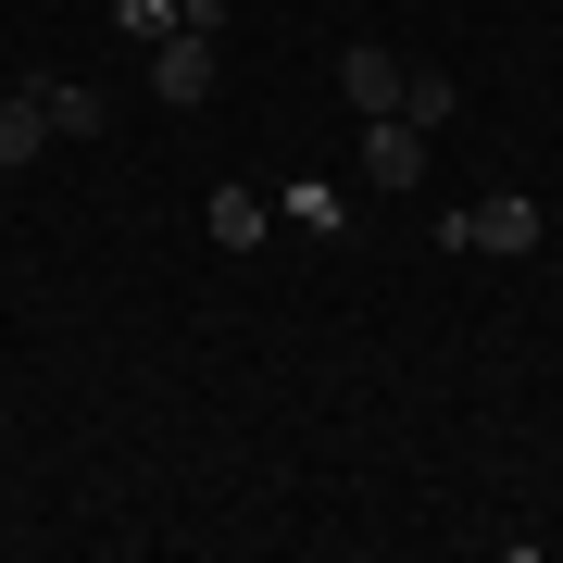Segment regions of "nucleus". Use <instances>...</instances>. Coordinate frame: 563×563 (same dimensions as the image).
<instances>
[{
    "instance_id": "nucleus-5",
    "label": "nucleus",
    "mask_w": 563,
    "mask_h": 563,
    "mask_svg": "<svg viewBox=\"0 0 563 563\" xmlns=\"http://www.w3.org/2000/svg\"><path fill=\"white\" fill-rule=\"evenodd\" d=\"M25 88H38L51 139H101V125H113V101H101V88H88V76H25Z\"/></svg>"
},
{
    "instance_id": "nucleus-11",
    "label": "nucleus",
    "mask_w": 563,
    "mask_h": 563,
    "mask_svg": "<svg viewBox=\"0 0 563 563\" xmlns=\"http://www.w3.org/2000/svg\"><path fill=\"white\" fill-rule=\"evenodd\" d=\"M551 276H563V263H551Z\"/></svg>"
},
{
    "instance_id": "nucleus-9",
    "label": "nucleus",
    "mask_w": 563,
    "mask_h": 563,
    "mask_svg": "<svg viewBox=\"0 0 563 563\" xmlns=\"http://www.w3.org/2000/svg\"><path fill=\"white\" fill-rule=\"evenodd\" d=\"M51 151V113H38V88H0V176L13 163H38Z\"/></svg>"
},
{
    "instance_id": "nucleus-2",
    "label": "nucleus",
    "mask_w": 563,
    "mask_h": 563,
    "mask_svg": "<svg viewBox=\"0 0 563 563\" xmlns=\"http://www.w3.org/2000/svg\"><path fill=\"white\" fill-rule=\"evenodd\" d=\"M439 239H451V251H488V263H514V251H539V201H514V188H501V201H463V213L439 225Z\"/></svg>"
},
{
    "instance_id": "nucleus-7",
    "label": "nucleus",
    "mask_w": 563,
    "mask_h": 563,
    "mask_svg": "<svg viewBox=\"0 0 563 563\" xmlns=\"http://www.w3.org/2000/svg\"><path fill=\"white\" fill-rule=\"evenodd\" d=\"M201 225H213V251H263L276 239V201H263V188H213Z\"/></svg>"
},
{
    "instance_id": "nucleus-4",
    "label": "nucleus",
    "mask_w": 563,
    "mask_h": 563,
    "mask_svg": "<svg viewBox=\"0 0 563 563\" xmlns=\"http://www.w3.org/2000/svg\"><path fill=\"white\" fill-rule=\"evenodd\" d=\"M339 101H351V113H401V51L351 38V51H339Z\"/></svg>"
},
{
    "instance_id": "nucleus-1",
    "label": "nucleus",
    "mask_w": 563,
    "mask_h": 563,
    "mask_svg": "<svg viewBox=\"0 0 563 563\" xmlns=\"http://www.w3.org/2000/svg\"><path fill=\"white\" fill-rule=\"evenodd\" d=\"M213 76H225V63H213V25H163V38H151V101L163 113L213 101Z\"/></svg>"
},
{
    "instance_id": "nucleus-10",
    "label": "nucleus",
    "mask_w": 563,
    "mask_h": 563,
    "mask_svg": "<svg viewBox=\"0 0 563 563\" xmlns=\"http://www.w3.org/2000/svg\"><path fill=\"white\" fill-rule=\"evenodd\" d=\"M113 25H125V38H139V51H151V38H163V25H176V0H113Z\"/></svg>"
},
{
    "instance_id": "nucleus-3",
    "label": "nucleus",
    "mask_w": 563,
    "mask_h": 563,
    "mask_svg": "<svg viewBox=\"0 0 563 563\" xmlns=\"http://www.w3.org/2000/svg\"><path fill=\"white\" fill-rule=\"evenodd\" d=\"M363 188L413 201V188H426V125H401V113H363Z\"/></svg>"
},
{
    "instance_id": "nucleus-8",
    "label": "nucleus",
    "mask_w": 563,
    "mask_h": 563,
    "mask_svg": "<svg viewBox=\"0 0 563 563\" xmlns=\"http://www.w3.org/2000/svg\"><path fill=\"white\" fill-rule=\"evenodd\" d=\"M463 113V76L451 63H401V125H451Z\"/></svg>"
},
{
    "instance_id": "nucleus-6",
    "label": "nucleus",
    "mask_w": 563,
    "mask_h": 563,
    "mask_svg": "<svg viewBox=\"0 0 563 563\" xmlns=\"http://www.w3.org/2000/svg\"><path fill=\"white\" fill-rule=\"evenodd\" d=\"M276 225H301V239H351V188L288 176V188H276Z\"/></svg>"
}]
</instances>
